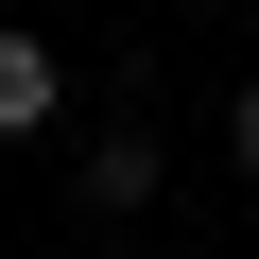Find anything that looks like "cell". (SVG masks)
<instances>
[{"label": "cell", "mask_w": 259, "mask_h": 259, "mask_svg": "<svg viewBox=\"0 0 259 259\" xmlns=\"http://www.w3.org/2000/svg\"><path fill=\"white\" fill-rule=\"evenodd\" d=\"M69 121V52L52 35H0V139H52Z\"/></svg>", "instance_id": "1"}, {"label": "cell", "mask_w": 259, "mask_h": 259, "mask_svg": "<svg viewBox=\"0 0 259 259\" xmlns=\"http://www.w3.org/2000/svg\"><path fill=\"white\" fill-rule=\"evenodd\" d=\"M69 190H87L104 225H139V207H156V139H139V121H104V139L69 156Z\"/></svg>", "instance_id": "2"}, {"label": "cell", "mask_w": 259, "mask_h": 259, "mask_svg": "<svg viewBox=\"0 0 259 259\" xmlns=\"http://www.w3.org/2000/svg\"><path fill=\"white\" fill-rule=\"evenodd\" d=\"M225 139H242V173H259V87H242V104H225Z\"/></svg>", "instance_id": "3"}]
</instances>
